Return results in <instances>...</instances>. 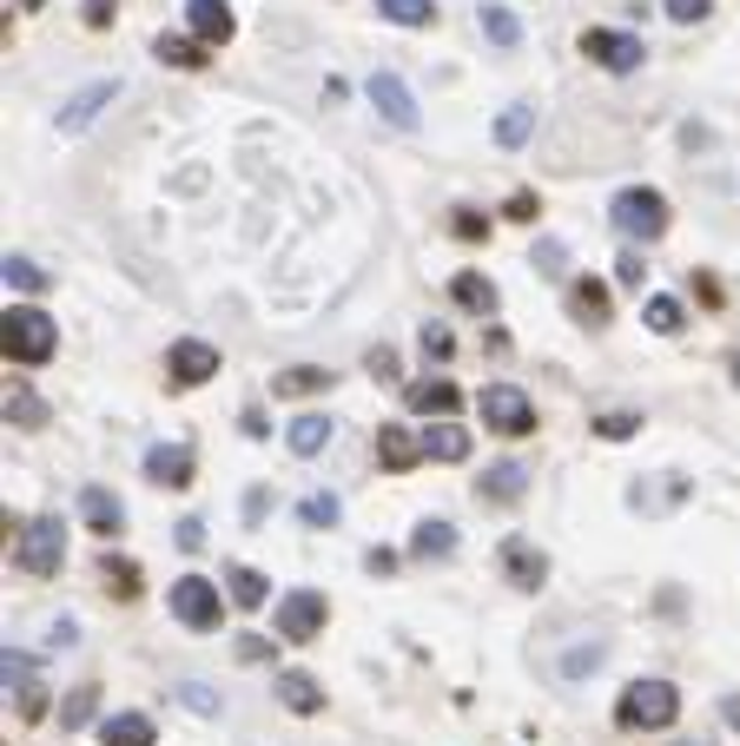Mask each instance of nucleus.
<instances>
[{"mask_svg": "<svg viewBox=\"0 0 740 746\" xmlns=\"http://www.w3.org/2000/svg\"><path fill=\"white\" fill-rule=\"evenodd\" d=\"M675 713H681V687H668V681H635L615 700V720L628 733H662V726H675Z\"/></svg>", "mask_w": 740, "mask_h": 746, "instance_id": "nucleus-1", "label": "nucleus"}, {"mask_svg": "<svg viewBox=\"0 0 740 746\" xmlns=\"http://www.w3.org/2000/svg\"><path fill=\"white\" fill-rule=\"evenodd\" d=\"M60 351V324L34 304H8V357L14 364H47Z\"/></svg>", "mask_w": 740, "mask_h": 746, "instance_id": "nucleus-2", "label": "nucleus"}, {"mask_svg": "<svg viewBox=\"0 0 740 746\" xmlns=\"http://www.w3.org/2000/svg\"><path fill=\"white\" fill-rule=\"evenodd\" d=\"M615 231L622 238H635V244H654L668 231V199L662 192H648V186H628V192H615Z\"/></svg>", "mask_w": 740, "mask_h": 746, "instance_id": "nucleus-3", "label": "nucleus"}, {"mask_svg": "<svg viewBox=\"0 0 740 746\" xmlns=\"http://www.w3.org/2000/svg\"><path fill=\"white\" fill-rule=\"evenodd\" d=\"M476 417L497 430V437H529V430H536V403H529L516 383H489V390L476 396Z\"/></svg>", "mask_w": 740, "mask_h": 746, "instance_id": "nucleus-4", "label": "nucleus"}, {"mask_svg": "<svg viewBox=\"0 0 740 746\" xmlns=\"http://www.w3.org/2000/svg\"><path fill=\"white\" fill-rule=\"evenodd\" d=\"M173 615H179L192 634H212V628L225 621V595H218V582H205V574H179V582H173Z\"/></svg>", "mask_w": 740, "mask_h": 746, "instance_id": "nucleus-5", "label": "nucleus"}, {"mask_svg": "<svg viewBox=\"0 0 740 746\" xmlns=\"http://www.w3.org/2000/svg\"><path fill=\"white\" fill-rule=\"evenodd\" d=\"M14 561L27 568V574H40V582H47V574H60V561H66V535H60V522H27L21 529V542H14Z\"/></svg>", "mask_w": 740, "mask_h": 746, "instance_id": "nucleus-6", "label": "nucleus"}, {"mask_svg": "<svg viewBox=\"0 0 740 746\" xmlns=\"http://www.w3.org/2000/svg\"><path fill=\"white\" fill-rule=\"evenodd\" d=\"M324 621H331V608H324L317 589H291V595L278 602V641H317Z\"/></svg>", "mask_w": 740, "mask_h": 746, "instance_id": "nucleus-7", "label": "nucleus"}, {"mask_svg": "<svg viewBox=\"0 0 740 746\" xmlns=\"http://www.w3.org/2000/svg\"><path fill=\"white\" fill-rule=\"evenodd\" d=\"M582 53L595 60V66H609V73H635L641 66V34H622V27H589L582 34Z\"/></svg>", "mask_w": 740, "mask_h": 746, "instance_id": "nucleus-8", "label": "nucleus"}, {"mask_svg": "<svg viewBox=\"0 0 740 746\" xmlns=\"http://www.w3.org/2000/svg\"><path fill=\"white\" fill-rule=\"evenodd\" d=\"M113 100H120V79H87V87H79V93L60 106V132H87Z\"/></svg>", "mask_w": 740, "mask_h": 746, "instance_id": "nucleus-9", "label": "nucleus"}, {"mask_svg": "<svg viewBox=\"0 0 740 746\" xmlns=\"http://www.w3.org/2000/svg\"><path fill=\"white\" fill-rule=\"evenodd\" d=\"M371 106L397 126V132H417V100H410V87L397 73H371Z\"/></svg>", "mask_w": 740, "mask_h": 746, "instance_id": "nucleus-10", "label": "nucleus"}, {"mask_svg": "<svg viewBox=\"0 0 740 746\" xmlns=\"http://www.w3.org/2000/svg\"><path fill=\"white\" fill-rule=\"evenodd\" d=\"M430 450H424V437L417 430H410V423H384L377 430V463L390 469V476H403V469H417Z\"/></svg>", "mask_w": 740, "mask_h": 746, "instance_id": "nucleus-11", "label": "nucleus"}, {"mask_svg": "<svg viewBox=\"0 0 740 746\" xmlns=\"http://www.w3.org/2000/svg\"><path fill=\"white\" fill-rule=\"evenodd\" d=\"M503 574H510L516 589H542V582H549V555H542L536 542L510 535V542H503Z\"/></svg>", "mask_w": 740, "mask_h": 746, "instance_id": "nucleus-12", "label": "nucleus"}, {"mask_svg": "<svg viewBox=\"0 0 740 746\" xmlns=\"http://www.w3.org/2000/svg\"><path fill=\"white\" fill-rule=\"evenodd\" d=\"M166 370H173V383H205V377L218 370V351H212L205 338H179V344L166 351Z\"/></svg>", "mask_w": 740, "mask_h": 746, "instance_id": "nucleus-13", "label": "nucleus"}, {"mask_svg": "<svg viewBox=\"0 0 740 746\" xmlns=\"http://www.w3.org/2000/svg\"><path fill=\"white\" fill-rule=\"evenodd\" d=\"M186 27H192V40H205V47H225V40L238 34V21H231L225 0H186Z\"/></svg>", "mask_w": 740, "mask_h": 746, "instance_id": "nucleus-14", "label": "nucleus"}, {"mask_svg": "<svg viewBox=\"0 0 740 746\" xmlns=\"http://www.w3.org/2000/svg\"><path fill=\"white\" fill-rule=\"evenodd\" d=\"M0 668H8V687H14L21 713H27V720H40V713H47V687H40V674H34V660H27V654H8Z\"/></svg>", "mask_w": 740, "mask_h": 746, "instance_id": "nucleus-15", "label": "nucleus"}, {"mask_svg": "<svg viewBox=\"0 0 740 746\" xmlns=\"http://www.w3.org/2000/svg\"><path fill=\"white\" fill-rule=\"evenodd\" d=\"M79 516H87V529H93V535H120V529H126V503H120L113 489H100V482H93L87 495H79Z\"/></svg>", "mask_w": 740, "mask_h": 746, "instance_id": "nucleus-16", "label": "nucleus"}, {"mask_svg": "<svg viewBox=\"0 0 740 746\" xmlns=\"http://www.w3.org/2000/svg\"><path fill=\"white\" fill-rule=\"evenodd\" d=\"M146 476H152V482H166V489H186V482H192V450H186V443H159V450H146Z\"/></svg>", "mask_w": 740, "mask_h": 746, "instance_id": "nucleus-17", "label": "nucleus"}, {"mask_svg": "<svg viewBox=\"0 0 740 746\" xmlns=\"http://www.w3.org/2000/svg\"><path fill=\"white\" fill-rule=\"evenodd\" d=\"M285 443H291V456H324L331 450V417H324V409H304V417H291Z\"/></svg>", "mask_w": 740, "mask_h": 746, "instance_id": "nucleus-18", "label": "nucleus"}, {"mask_svg": "<svg viewBox=\"0 0 740 746\" xmlns=\"http://www.w3.org/2000/svg\"><path fill=\"white\" fill-rule=\"evenodd\" d=\"M456 383L450 377H424V383H410V409H424V417H456Z\"/></svg>", "mask_w": 740, "mask_h": 746, "instance_id": "nucleus-19", "label": "nucleus"}, {"mask_svg": "<svg viewBox=\"0 0 740 746\" xmlns=\"http://www.w3.org/2000/svg\"><path fill=\"white\" fill-rule=\"evenodd\" d=\"M523 489H529V469H523V463H497V469H489V476L476 482L482 503H516Z\"/></svg>", "mask_w": 740, "mask_h": 746, "instance_id": "nucleus-20", "label": "nucleus"}, {"mask_svg": "<svg viewBox=\"0 0 740 746\" xmlns=\"http://www.w3.org/2000/svg\"><path fill=\"white\" fill-rule=\"evenodd\" d=\"M568 311H575V324H609V285L575 278L568 285Z\"/></svg>", "mask_w": 740, "mask_h": 746, "instance_id": "nucleus-21", "label": "nucleus"}, {"mask_svg": "<svg viewBox=\"0 0 740 746\" xmlns=\"http://www.w3.org/2000/svg\"><path fill=\"white\" fill-rule=\"evenodd\" d=\"M450 298H456L463 311H476V317H489V311H497V285H489V278H476V271H456V278H450Z\"/></svg>", "mask_w": 740, "mask_h": 746, "instance_id": "nucleus-22", "label": "nucleus"}, {"mask_svg": "<svg viewBox=\"0 0 740 746\" xmlns=\"http://www.w3.org/2000/svg\"><path fill=\"white\" fill-rule=\"evenodd\" d=\"M424 450H430L437 463H463V456H469V430H463V423H430V430H424Z\"/></svg>", "mask_w": 740, "mask_h": 746, "instance_id": "nucleus-23", "label": "nucleus"}, {"mask_svg": "<svg viewBox=\"0 0 740 746\" xmlns=\"http://www.w3.org/2000/svg\"><path fill=\"white\" fill-rule=\"evenodd\" d=\"M278 700H285L291 713H317V707H324V687H317L311 674L291 668V674H278Z\"/></svg>", "mask_w": 740, "mask_h": 746, "instance_id": "nucleus-24", "label": "nucleus"}, {"mask_svg": "<svg viewBox=\"0 0 740 746\" xmlns=\"http://www.w3.org/2000/svg\"><path fill=\"white\" fill-rule=\"evenodd\" d=\"M450 548H456L450 522H417V535H410V555H417V561H443Z\"/></svg>", "mask_w": 740, "mask_h": 746, "instance_id": "nucleus-25", "label": "nucleus"}, {"mask_svg": "<svg viewBox=\"0 0 740 746\" xmlns=\"http://www.w3.org/2000/svg\"><path fill=\"white\" fill-rule=\"evenodd\" d=\"M225 595H231L238 608H265L272 589H265V574H259V568H225Z\"/></svg>", "mask_w": 740, "mask_h": 746, "instance_id": "nucleus-26", "label": "nucleus"}, {"mask_svg": "<svg viewBox=\"0 0 740 746\" xmlns=\"http://www.w3.org/2000/svg\"><path fill=\"white\" fill-rule=\"evenodd\" d=\"M100 739H106V746H152V720H146V713H113V720L100 726Z\"/></svg>", "mask_w": 740, "mask_h": 746, "instance_id": "nucleus-27", "label": "nucleus"}, {"mask_svg": "<svg viewBox=\"0 0 740 746\" xmlns=\"http://www.w3.org/2000/svg\"><path fill=\"white\" fill-rule=\"evenodd\" d=\"M377 14L397 27H430L437 21V0H377Z\"/></svg>", "mask_w": 740, "mask_h": 746, "instance_id": "nucleus-28", "label": "nucleus"}, {"mask_svg": "<svg viewBox=\"0 0 740 746\" xmlns=\"http://www.w3.org/2000/svg\"><path fill=\"white\" fill-rule=\"evenodd\" d=\"M331 383V370H317V364H298V370H285L278 383H272V396H311V390H324Z\"/></svg>", "mask_w": 740, "mask_h": 746, "instance_id": "nucleus-29", "label": "nucleus"}, {"mask_svg": "<svg viewBox=\"0 0 740 746\" xmlns=\"http://www.w3.org/2000/svg\"><path fill=\"white\" fill-rule=\"evenodd\" d=\"M476 21H482V34H489V40H497V47H516V40H523V21H516L510 8H482Z\"/></svg>", "mask_w": 740, "mask_h": 746, "instance_id": "nucleus-30", "label": "nucleus"}, {"mask_svg": "<svg viewBox=\"0 0 740 746\" xmlns=\"http://www.w3.org/2000/svg\"><path fill=\"white\" fill-rule=\"evenodd\" d=\"M338 516H344L338 495H304V503H298V522H304V529H331Z\"/></svg>", "mask_w": 740, "mask_h": 746, "instance_id": "nucleus-31", "label": "nucleus"}, {"mask_svg": "<svg viewBox=\"0 0 740 746\" xmlns=\"http://www.w3.org/2000/svg\"><path fill=\"white\" fill-rule=\"evenodd\" d=\"M8 417H14L21 430H40V423H47V403H40L34 390H8Z\"/></svg>", "mask_w": 740, "mask_h": 746, "instance_id": "nucleus-32", "label": "nucleus"}, {"mask_svg": "<svg viewBox=\"0 0 740 746\" xmlns=\"http://www.w3.org/2000/svg\"><path fill=\"white\" fill-rule=\"evenodd\" d=\"M536 132V106H510L503 119H497V146H523Z\"/></svg>", "mask_w": 740, "mask_h": 746, "instance_id": "nucleus-33", "label": "nucleus"}, {"mask_svg": "<svg viewBox=\"0 0 740 746\" xmlns=\"http://www.w3.org/2000/svg\"><path fill=\"white\" fill-rule=\"evenodd\" d=\"M648 330H662V338H675V330H681V298H648Z\"/></svg>", "mask_w": 740, "mask_h": 746, "instance_id": "nucleus-34", "label": "nucleus"}, {"mask_svg": "<svg viewBox=\"0 0 740 746\" xmlns=\"http://www.w3.org/2000/svg\"><path fill=\"white\" fill-rule=\"evenodd\" d=\"M93 707H100V687H73V700L60 707V726H87Z\"/></svg>", "mask_w": 740, "mask_h": 746, "instance_id": "nucleus-35", "label": "nucleus"}, {"mask_svg": "<svg viewBox=\"0 0 740 746\" xmlns=\"http://www.w3.org/2000/svg\"><path fill=\"white\" fill-rule=\"evenodd\" d=\"M152 53L166 60V66H199V60H205V53H199L192 40H179V34H159V47H152Z\"/></svg>", "mask_w": 740, "mask_h": 746, "instance_id": "nucleus-36", "label": "nucleus"}, {"mask_svg": "<svg viewBox=\"0 0 740 746\" xmlns=\"http://www.w3.org/2000/svg\"><path fill=\"white\" fill-rule=\"evenodd\" d=\"M8 285H14V291H27V298H34V291H47V271H40V265H34V258H8Z\"/></svg>", "mask_w": 740, "mask_h": 746, "instance_id": "nucleus-37", "label": "nucleus"}, {"mask_svg": "<svg viewBox=\"0 0 740 746\" xmlns=\"http://www.w3.org/2000/svg\"><path fill=\"white\" fill-rule=\"evenodd\" d=\"M100 574H106V589H113L120 602H133V595H139V568H133V561H106Z\"/></svg>", "mask_w": 740, "mask_h": 746, "instance_id": "nucleus-38", "label": "nucleus"}, {"mask_svg": "<svg viewBox=\"0 0 740 746\" xmlns=\"http://www.w3.org/2000/svg\"><path fill=\"white\" fill-rule=\"evenodd\" d=\"M641 430V417H628V409H609V417H595V437H609V443H622V437H635Z\"/></svg>", "mask_w": 740, "mask_h": 746, "instance_id": "nucleus-39", "label": "nucleus"}, {"mask_svg": "<svg viewBox=\"0 0 740 746\" xmlns=\"http://www.w3.org/2000/svg\"><path fill=\"white\" fill-rule=\"evenodd\" d=\"M641 278H648V265H641V252H622V258H615V285H628V291H635Z\"/></svg>", "mask_w": 740, "mask_h": 746, "instance_id": "nucleus-40", "label": "nucleus"}, {"mask_svg": "<svg viewBox=\"0 0 740 746\" xmlns=\"http://www.w3.org/2000/svg\"><path fill=\"white\" fill-rule=\"evenodd\" d=\"M417 344H424V357L443 364V357H450V330H443V324H424V338H417Z\"/></svg>", "mask_w": 740, "mask_h": 746, "instance_id": "nucleus-41", "label": "nucleus"}, {"mask_svg": "<svg viewBox=\"0 0 740 746\" xmlns=\"http://www.w3.org/2000/svg\"><path fill=\"white\" fill-rule=\"evenodd\" d=\"M707 8H714V0H668V21H707Z\"/></svg>", "mask_w": 740, "mask_h": 746, "instance_id": "nucleus-42", "label": "nucleus"}, {"mask_svg": "<svg viewBox=\"0 0 740 746\" xmlns=\"http://www.w3.org/2000/svg\"><path fill=\"white\" fill-rule=\"evenodd\" d=\"M199 542H205V522H199V516H186V522H179V548H199Z\"/></svg>", "mask_w": 740, "mask_h": 746, "instance_id": "nucleus-43", "label": "nucleus"}, {"mask_svg": "<svg viewBox=\"0 0 740 746\" xmlns=\"http://www.w3.org/2000/svg\"><path fill=\"white\" fill-rule=\"evenodd\" d=\"M186 707H199V713H218V700H212L199 681H186Z\"/></svg>", "mask_w": 740, "mask_h": 746, "instance_id": "nucleus-44", "label": "nucleus"}, {"mask_svg": "<svg viewBox=\"0 0 740 746\" xmlns=\"http://www.w3.org/2000/svg\"><path fill=\"white\" fill-rule=\"evenodd\" d=\"M113 8H120V0H87V27H106V21H113Z\"/></svg>", "mask_w": 740, "mask_h": 746, "instance_id": "nucleus-45", "label": "nucleus"}, {"mask_svg": "<svg viewBox=\"0 0 740 746\" xmlns=\"http://www.w3.org/2000/svg\"><path fill=\"white\" fill-rule=\"evenodd\" d=\"M595 660H602V647H582V654H568L562 668H568V674H582V668H595Z\"/></svg>", "mask_w": 740, "mask_h": 746, "instance_id": "nucleus-46", "label": "nucleus"}, {"mask_svg": "<svg viewBox=\"0 0 740 746\" xmlns=\"http://www.w3.org/2000/svg\"><path fill=\"white\" fill-rule=\"evenodd\" d=\"M371 377H397V357H390V351H384V344H377V351H371Z\"/></svg>", "mask_w": 740, "mask_h": 746, "instance_id": "nucleus-47", "label": "nucleus"}, {"mask_svg": "<svg viewBox=\"0 0 740 746\" xmlns=\"http://www.w3.org/2000/svg\"><path fill=\"white\" fill-rule=\"evenodd\" d=\"M536 265L542 271H562V244H536Z\"/></svg>", "mask_w": 740, "mask_h": 746, "instance_id": "nucleus-48", "label": "nucleus"}, {"mask_svg": "<svg viewBox=\"0 0 740 746\" xmlns=\"http://www.w3.org/2000/svg\"><path fill=\"white\" fill-rule=\"evenodd\" d=\"M720 713H727V720H733V726H740V700H727V707H720Z\"/></svg>", "mask_w": 740, "mask_h": 746, "instance_id": "nucleus-49", "label": "nucleus"}, {"mask_svg": "<svg viewBox=\"0 0 740 746\" xmlns=\"http://www.w3.org/2000/svg\"><path fill=\"white\" fill-rule=\"evenodd\" d=\"M14 8H21V14H34V8H47V0H14Z\"/></svg>", "mask_w": 740, "mask_h": 746, "instance_id": "nucleus-50", "label": "nucleus"}, {"mask_svg": "<svg viewBox=\"0 0 740 746\" xmlns=\"http://www.w3.org/2000/svg\"><path fill=\"white\" fill-rule=\"evenodd\" d=\"M733 390H740V357H733Z\"/></svg>", "mask_w": 740, "mask_h": 746, "instance_id": "nucleus-51", "label": "nucleus"}]
</instances>
